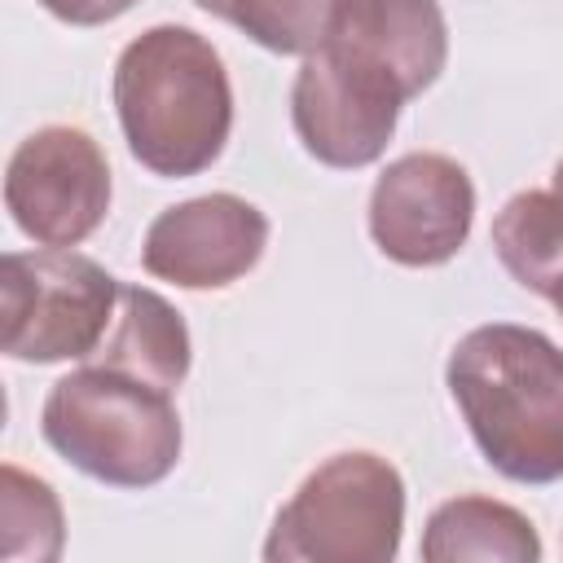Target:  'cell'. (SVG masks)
I'll return each mask as SVG.
<instances>
[{
  "label": "cell",
  "mask_w": 563,
  "mask_h": 563,
  "mask_svg": "<svg viewBox=\"0 0 563 563\" xmlns=\"http://www.w3.org/2000/svg\"><path fill=\"white\" fill-rule=\"evenodd\" d=\"M444 383L497 475L563 479V347L554 339L515 321L475 325L449 352Z\"/></svg>",
  "instance_id": "6da1fadb"
},
{
  "label": "cell",
  "mask_w": 563,
  "mask_h": 563,
  "mask_svg": "<svg viewBox=\"0 0 563 563\" xmlns=\"http://www.w3.org/2000/svg\"><path fill=\"white\" fill-rule=\"evenodd\" d=\"M471 220L475 185L449 154H400L369 189V238L391 264L405 268L449 264L466 246Z\"/></svg>",
  "instance_id": "ba28073f"
},
{
  "label": "cell",
  "mask_w": 563,
  "mask_h": 563,
  "mask_svg": "<svg viewBox=\"0 0 563 563\" xmlns=\"http://www.w3.org/2000/svg\"><path fill=\"white\" fill-rule=\"evenodd\" d=\"M493 251L501 268L532 295L563 299V194L523 189L493 216Z\"/></svg>",
  "instance_id": "4fadbf2b"
},
{
  "label": "cell",
  "mask_w": 563,
  "mask_h": 563,
  "mask_svg": "<svg viewBox=\"0 0 563 563\" xmlns=\"http://www.w3.org/2000/svg\"><path fill=\"white\" fill-rule=\"evenodd\" d=\"M202 13L233 22L246 40L282 57H308L325 26L334 0H194Z\"/></svg>",
  "instance_id": "9a60e30c"
},
{
  "label": "cell",
  "mask_w": 563,
  "mask_h": 563,
  "mask_svg": "<svg viewBox=\"0 0 563 563\" xmlns=\"http://www.w3.org/2000/svg\"><path fill=\"white\" fill-rule=\"evenodd\" d=\"M88 361L132 374V378H145L163 391H176L189 374V325L158 290L119 286L114 325Z\"/></svg>",
  "instance_id": "8fae6325"
},
{
  "label": "cell",
  "mask_w": 563,
  "mask_h": 563,
  "mask_svg": "<svg viewBox=\"0 0 563 563\" xmlns=\"http://www.w3.org/2000/svg\"><path fill=\"white\" fill-rule=\"evenodd\" d=\"M554 308H559V317H563V299H559V303H554Z\"/></svg>",
  "instance_id": "ac0fdd59"
},
{
  "label": "cell",
  "mask_w": 563,
  "mask_h": 563,
  "mask_svg": "<svg viewBox=\"0 0 563 563\" xmlns=\"http://www.w3.org/2000/svg\"><path fill=\"white\" fill-rule=\"evenodd\" d=\"M0 347L26 365L88 361L114 325L119 282L70 246L0 260Z\"/></svg>",
  "instance_id": "5b68a950"
},
{
  "label": "cell",
  "mask_w": 563,
  "mask_h": 563,
  "mask_svg": "<svg viewBox=\"0 0 563 563\" xmlns=\"http://www.w3.org/2000/svg\"><path fill=\"white\" fill-rule=\"evenodd\" d=\"M0 554L9 563H53L62 554L66 528H62V501L48 479L4 462L0 466Z\"/></svg>",
  "instance_id": "5bb4252c"
},
{
  "label": "cell",
  "mask_w": 563,
  "mask_h": 563,
  "mask_svg": "<svg viewBox=\"0 0 563 563\" xmlns=\"http://www.w3.org/2000/svg\"><path fill=\"white\" fill-rule=\"evenodd\" d=\"M321 40H334L383 66L405 88V97L427 92L449 62L440 0H334Z\"/></svg>",
  "instance_id": "30bf717a"
},
{
  "label": "cell",
  "mask_w": 563,
  "mask_h": 563,
  "mask_svg": "<svg viewBox=\"0 0 563 563\" xmlns=\"http://www.w3.org/2000/svg\"><path fill=\"white\" fill-rule=\"evenodd\" d=\"M57 22H70V26H106L114 18H123L136 0H40Z\"/></svg>",
  "instance_id": "2e32d148"
},
{
  "label": "cell",
  "mask_w": 563,
  "mask_h": 563,
  "mask_svg": "<svg viewBox=\"0 0 563 563\" xmlns=\"http://www.w3.org/2000/svg\"><path fill=\"white\" fill-rule=\"evenodd\" d=\"M554 194H563V158H559V167H554Z\"/></svg>",
  "instance_id": "e0dca14e"
},
{
  "label": "cell",
  "mask_w": 563,
  "mask_h": 563,
  "mask_svg": "<svg viewBox=\"0 0 563 563\" xmlns=\"http://www.w3.org/2000/svg\"><path fill=\"white\" fill-rule=\"evenodd\" d=\"M4 207L40 246H79L110 211V163L70 123L35 128L4 167Z\"/></svg>",
  "instance_id": "52a82bcc"
},
{
  "label": "cell",
  "mask_w": 563,
  "mask_h": 563,
  "mask_svg": "<svg viewBox=\"0 0 563 563\" xmlns=\"http://www.w3.org/2000/svg\"><path fill=\"white\" fill-rule=\"evenodd\" d=\"M405 101V88L383 66L321 40L295 75L290 123L317 163L356 172L383 158Z\"/></svg>",
  "instance_id": "8992f818"
},
{
  "label": "cell",
  "mask_w": 563,
  "mask_h": 563,
  "mask_svg": "<svg viewBox=\"0 0 563 563\" xmlns=\"http://www.w3.org/2000/svg\"><path fill=\"white\" fill-rule=\"evenodd\" d=\"M114 110L141 167L180 180L207 172L233 128V84L207 35L150 26L114 62Z\"/></svg>",
  "instance_id": "7a4b0ae2"
},
{
  "label": "cell",
  "mask_w": 563,
  "mask_h": 563,
  "mask_svg": "<svg viewBox=\"0 0 563 563\" xmlns=\"http://www.w3.org/2000/svg\"><path fill=\"white\" fill-rule=\"evenodd\" d=\"M40 431L62 462L110 488L163 484L185 444L172 391L97 361L48 387Z\"/></svg>",
  "instance_id": "3957f363"
},
{
  "label": "cell",
  "mask_w": 563,
  "mask_h": 563,
  "mask_svg": "<svg viewBox=\"0 0 563 563\" xmlns=\"http://www.w3.org/2000/svg\"><path fill=\"white\" fill-rule=\"evenodd\" d=\"M422 559L427 563H466V559L537 563L541 537H537L532 519L506 501L453 497L431 510V519L422 528Z\"/></svg>",
  "instance_id": "7c38bea8"
},
{
  "label": "cell",
  "mask_w": 563,
  "mask_h": 563,
  "mask_svg": "<svg viewBox=\"0 0 563 563\" xmlns=\"http://www.w3.org/2000/svg\"><path fill=\"white\" fill-rule=\"evenodd\" d=\"M405 532V479L369 453L325 457L277 510L264 541L268 563H391Z\"/></svg>",
  "instance_id": "277c9868"
},
{
  "label": "cell",
  "mask_w": 563,
  "mask_h": 563,
  "mask_svg": "<svg viewBox=\"0 0 563 563\" xmlns=\"http://www.w3.org/2000/svg\"><path fill=\"white\" fill-rule=\"evenodd\" d=\"M268 246V216L238 194H202L158 211L141 242L150 277L180 290H220L246 277Z\"/></svg>",
  "instance_id": "9c48e42d"
}]
</instances>
